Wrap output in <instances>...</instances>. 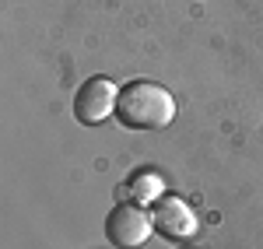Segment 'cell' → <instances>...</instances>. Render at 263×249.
<instances>
[{"mask_svg":"<svg viewBox=\"0 0 263 249\" xmlns=\"http://www.w3.org/2000/svg\"><path fill=\"white\" fill-rule=\"evenodd\" d=\"M151 210H144L141 204H116L105 218V239L120 249H137L151 239Z\"/></svg>","mask_w":263,"mask_h":249,"instance_id":"cell-2","label":"cell"},{"mask_svg":"<svg viewBox=\"0 0 263 249\" xmlns=\"http://www.w3.org/2000/svg\"><path fill=\"white\" fill-rule=\"evenodd\" d=\"M116 120L126 130H162L176 120V99L158 81H126L116 99Z\"/></svg>","mask_w":263,"mask_h":249,"instance_id":"cell-1","label":"cell"},{"mask_svg":"<svg viewBox=\"0 0 263 249\" xmlns=\"http://www.w3.org/2000/svg\"><path fill=\"white\" fill-rule=\"evenodd\" d=\"M116 99L120 88L109 78H88L74 95V120L81 126H99L116 112Z\"/></svg>","mask_w":263,"mask_h":249,"instance_id":"cell-3","label":"cell"},{"mask_svg":"<svg viewBox=\"0 0 263 249\" xmlns=\"http://www.w3.org/2000/svg\"><path fill=\"white\" fill-rule=\"evenodd\" d=\"M151 221H155V232H162L165 239H186L197 228V214L186 207V200L168 193L151 204Z\"/></svg>","mask_w":263,"mask_h":249,"instance_id":"cell-4","label":"cell"}]
</instances>
